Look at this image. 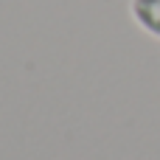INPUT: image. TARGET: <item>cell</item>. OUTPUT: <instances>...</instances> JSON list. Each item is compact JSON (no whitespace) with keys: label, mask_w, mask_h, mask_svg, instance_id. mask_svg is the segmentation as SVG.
<instances>
[{"label":"cell","mask_w":160,"mask_h":160,"mask_svg":"<svg viewBox=\"0 0 160 160\" xmlns=\"http://www.w3.org/2000/svg\"><path fill=\"white\" fill-rule=\"evenodd\" d=\"M129 17L141 31L160 39V0H129Z\"/></svg>","instance_id":"cell-1"}]
</instances>
